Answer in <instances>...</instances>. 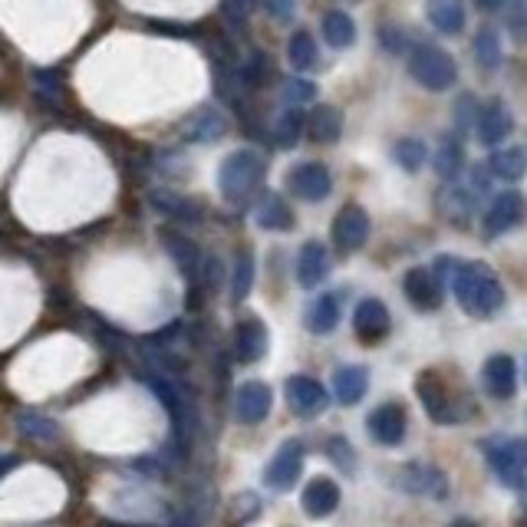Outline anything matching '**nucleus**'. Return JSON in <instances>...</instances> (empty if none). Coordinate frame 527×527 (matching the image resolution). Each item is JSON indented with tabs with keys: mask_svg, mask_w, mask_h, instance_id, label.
I'll return each mask as SVG.
<instances>
[{
	"mask_svg": "<svg viewBox=\"0 0 527 527\" xmlns=\"http://www.w3.org/2000/svg\"><path fill=\"white\" fill-rule=\"evenodd\" d=\"M448 284H452L455 300L462 304V310L472 313V317H481V320L495 317V313L504 307V287L488 264H462L458 261Z\"/></svg>",
	"mask_w": 527,
	"mask_h": 527,
	"instance_id": "1",
	"label": "nucleus"
},
{
	"mask_svg": "<svg viewBox=\"0 0 527 527\" xmlns=\"http://www.w3.org/2000/svg\"><path fill=\"white\" fill-rule=\"evenodd\" d=\"M264 175H267V165L261 155L254 149H238L224 155V162L218 165V192L228 205H244L261 188Z\"/></svg>",
	"mask_w": 527,
	"mask_h": 527,
	"instance_id": "2",
	"label": "nucleus"
},
{
	"mask_svg": "<svg viewBox=\"0 0 527 527\" xmlns=\"http://www.w3.org/2000/svg\"><path fill=\"white\" fill-rule=\"evenodd\" d=\"M409 73H412V80L422 89H429V93H445V89H452L458 80V63L452 53L425 43V47H416L409 53Z\"/></svg>",
	"mask_w": 527,
	"mask_h": 527,
	"instance_id": "3",
	"label": "nucleus"
},
{
	"mask_svg": "<svg viewBox=\"0 0 527 527\" xmlns=\"http://www.w3.org/2000/svg\"><path fill=\"white\" fill-rule=\"evenodd\" d=\"M488 465L501 485L518 488L527 475V442L524 439H504L488 448Z\"/></svg>",
	"mask_w": 527,
	"mask_h": 527,
	"instance_id": "4",
	"label": "nucleus"
},
{
	"mask_svg": "<svg viewBox=\"0 0 527 527\" xmlns=\"http://www.w3.org/2000/svg\"><path fill=\"white\" fill-rule=\"evenodd\" d=\"M287 188L297 198H304V201H310V205H317V201L330 198V192H333V175H330V168L323 165V162H300V165L290 168Z\"/></svg>",
	"mask_w": 527,
	"mask_h": 527,
	"instance_id": "5",
	"label": "nucleus"
},
{
	"mask_svg": "<svg viewBox=\"0 0 527 527\" xmlns=\"http://www.w3.org/2000/svg\"><path fill=\"white\" fill-rule=\"evenodd\" d=\"M399 485L406 488L409 495L435 498V501L448 498V491H452V481H448V475L442 472V468L425 465V462H409L406 468H402Z\"/></svg>",
	"mask_w": 527,
	"mask_h": 527,
	"instance_id": "6",
	"label": "nucleus"
},
{
	"mask_svg": "<svg viewBox=\"0 0 527 527\" xmlns=\"http://www.w3.org/2000/svg\"><path fill=\"white\" fill-rule=\"evenodd\" d=\"M369 238V215L360 205H343L333 218V244L340 254L360 251Z\"/></svg>",
	"mask_w": 527,
	"mask_h": 527,
	"instance_id": "7",
	"label": "nucleus"
},
{
	"mask_svg": "<svg viewBox=\"0 0 527 527\" xmlns=\"http://www.w3.org/2000/svg\"><path fill=\"white\" fill-rule=\"evenodd\" d=\"M524 218H527V198L521 192H501L485 211V234L488 238L508 234L518 228Z\"/></svg>",
	"mask_w": 527,
	"mask_h": 527,
	"instance_id": "8",
	"label": "nucleus"
},
{
	"mask_svg": "<svg viewBox=\"0 0 527 527\" xmlns=\"http://www.w3.org/2000/svg\"><path fill=\"white\" fill-rule=\"evenodd\" d=\"M300 468H304V445H300L297 439H290L277 448V455L271 458V465H267L264 485L274 491L294 488V481L300 478Z\"/></svg>",
	"mask_w": 527,
	"mask_h": 527,
	"instance_id": "9",
	"label": "nucleus"
},
{
	"mask_svg": "<svg viewBox=\"0 0 527 527\" xmlns=\"http://www.w3.org/2000/svg\"><path fill=\"white\" fill-rule=\"evenodd\" d=\"M416 396H419V402L425 406V412H429L432 422H439V425L458 422L455 402H452V396H448V386L442 383L439 373H432V369H429V373H422L416 379Z\"/></svg>",
	"mask_w": 527,
	"mask_h": 527,
	"instance_id": "10",
	"label": "nucleus"
},
{
	"mask_svg": "<svg viewBox=\"0 0 527 527\" xmlns=\"http://www.w3.org/2000/svg\"><path fill=\"white\" fill-rule=\"evenodd\" d=\"M284 396H287V406L297 412L300 419H313L327 409V389H323L317 379L310 376H290L287 386H284Z\"/></svg>",
	"mask_w": 527,
	"mask_h": 527,
	"instance_id": "11",
	"label": "nucleus"
},
{
	"mask_svg": "<svg viewBox=\"0 0 527 527\" xmlns=\"http://www.w3.org/2000/svg\"><path fill=\"white\" fill-rule=\"evenodd\" d=\"M366 429H369V435H373L379 445L396 448V445H402V439H406V429H409L406 409L396 406V402H386V406L373 409V416L366 419Z\"/></svg>",
	"mask_w": 527,
	"mask_h": 527,
	"instance_id": "12",
	"label": "nucleus"
},
{
	"mask_svg": "<svg viewBox=\"0 0 527 527\" xmlns=\"http://www.w3.org/2000/svg\"><path fill=\"white\" fill-rule=\"evenodd\" d=\"M267 350H271V333H267L261 317H248L234 327V356H238L241 363L264 360Z\"/></svg>",
	"mask_w": 527,
	"mask_h": 527,
	"instance_id": "13",
	"label": "nucleus"
},
{
	"mask_svg": "<svg viewBox=\"0 0 527 527\" xmlns=\"http://www.w3.org/2000/svg\"><path fill=\"white\" fill-rule=\"evenodd\" d=\"M274 406V392L267 383H257V379H251V383H244L238 389V399H234V416H238L241 425H257L267 419V412H271Z\"/></svg>",
	"mask_w": 527,
	"mask_h": 527,
	"instance_id": "14",
	"label": "nucleus"
},
{
	"mask_svg": "<svg viewBox=\"0 0 527 527\" xmlns=\"http://www.w3.org/2000/svg\"><path fill=\"white\" fill-rule=\"evenodd\" d=\"M402 290H406L409 304L416 310H439L442 307V280L435 277L429 267H412L402 277Z\"/></svg>",
	"mask_w": 527,
	"mask_h": 527,
	"instance_id": "15",
	"label": "nucleus"
},
{
	"mask_svg": "<svg viewBox=\"0 0 527 527\" xmlns=\"http://www.w3.org/2000/svg\"><path fill=\"white\" fill-rule=\"evenodd\" d=\"M392 327V320H389V310L383 300H376V297H366L356 304L353 310V330L356 336H360L363 343H379L383 336L389 333Z\"/></svg>",
	"mask_w": 527,
	"mask_h": 527,
	"instance_id": "16",
	"label": "nucleus"
},
{
	"mask_svg": "<svg viewBox=\"0 0 527 527\" xmlns=\"http://www.w3.org/2000/svg\"><path fill=\"white\" fill-rule=\"evenodd\" d=\"M481 383H485L488 396L495 399H511L518 392V363L508 353H495L481 369Z\"/></svg>",
	"mask_w": 527,
	"mask_h": 527,
	"instance_id": "17",
	"label": "nucleus"
},
{
	"mask_svg": "<svg viewBox=\"0 0 527 527\" xmlns=\"http://www.w3.org/2000/svg\"><path fill=\"white\" fill-rule=\"evenodd\" d=\"M300 504H304V511L310 518H330V514L340 508V485L323 475L310 478L304 495H300Z\"/></svg>",
	"mask_w": 527,
	"mask_h": 527,
	"instance_id": "18",
	"label": "nucleus"
},
{
	"mask_svg": "<svg viewBox=\"0 0 527 527\" xmlns=\"http://www.w3.org/2000/svg\"><path fill=\"white\" fill-rule=\"evenodd\" d=\"M159 238L165 244V251L172 254V261L178 264V271L185 274L188 284H198V277H201V251H198V244L188 241L185 234H178L172 228H165Z\"/></svg>",
	"mask_w": 527,
	"mask_h": 527,
	"instance_id": "19",
	"label": "nucleus"
},
{
	"mask_svg": "<svg viewBox=\"0 0 527 527\" xmlns=\"http://www.w3.org/2000/svg\"><path fill=\"white\" fill-rule=\"evenodd\" d=\"M330 274V254L323 248L320 241H307L304 248H300L297 257V284L304 290H313L317 284H323Z\"/></svg>",
	"mask_w": 527,
	"mask_h": 527,
	"instance_id": "20",
	"label": "nucleus"
},
{
	"mask_svg": "<svg viewBox=\"0 0 527 527\" xmlns=\"http://www.w3.org/2000/svg\"><path fill=\"white\" fill-rule=\"evenodd\" d=\"M511 129H514V116H511V109L501 103V99H495V103H488L485 109H481L478 139L485 145H501L504 139L511 136Z\"/></svg>",
	"mask_w": 527,
	"mask_h": 527,
	"instance_id": "21",
	"label": "nucleus"
},
{
	"mask_svg": "<svg viewBox=\"0 0 527 527\" xmlns=\"http://www.w3.org/2000/svg\"><path fill=\"white\" fill-rule=\"evenodd\" d=\"M304 132L313 142L330 145L343 136V112L336 106H317L310 109V116L304 119Z\"/></svg>",
	"mask_w": 527,
	"mask_h": 527,
	"instance_id": "22",
	"label": "nucleus"
},
{
	"mask_svg": "<svg viewBox=\"0 0 527 527\" xmlns=\"http://www.w3.org/2000/svg\"><path fill=\"white\" fill-rule=\"evenodd\" d=\"M369 386V373L363 366H340L333 373V396L340 406H356L366 396Z\"/></svg>",
	"mask_w": 527,
	"mask_h": 527,
	"instance_id": "23",
	"label": "nucleus"
},
{
	"mask_svg": "<svg viewBox=\"0 0 527 527\" xmlns=\"http://www.w3.org/2000/svg\"><path fill=\"white\" fill-rule=\"evenodd\" d=\"M425 14H429V24L448 33V37H455V33L465 30V4L462 0H429L425 4Z\"/></svg>",
	"mask_w": 527,
	"mask_h": 527,
	"instance_id": "24",
	"label": "nucleus"
},
{
	"mask_svg": "<svg viewBox=\"0 0 527 527\" xmlns=\"http://www.w3.org/2000/svg\"><path fill=\"white\" fill-rule=\"evenodd\" d=\"M304 320H307V330L310 333H317V336L333 333L336 323H340V297H336V294H320L310 304Z\"/></svg>",
	"mask_w": 527,
	"mask_h": 527,
	"instance_id": "25",
	"label": "nucleus"
},
{
	"mask_svg": "<svg viewBox=\"0 0 527 527\" xmlns=\"http://www.w3.org/2000/svg\"><path fill=\"white\" fill-rule=\"evenodd\" d=\"M257 224H261L264 231H294V211L280 195H267L261 205L254 211Z\"/></svg>",
	"mask_w": 527,
	"mask_h": 527,
	"instance_id": "26",
	"label": "nucleus"
},
{
	"mask_svg": "<svg viewBox=\"0 0 527 527\" xmlns=\"http://www.w3.org/2000/svg\"><path fill=\"white\" fill-rule=\"evenodd\" d=\"M439 211L445 221H452L455 228H468V221L475 215V198L465 188H445L439 195Z\"/></svg>",
	"mask_w": 527,
	"mask_h": 527,
	"instance_id": "27",
	"label": "nucleus"
},
{
	"mask_svg": "<svg viewBox=\"0 0 527 527\" xmlns=\"http://www.w3.org/2000/svg\"><path fill=\"white\" fill-rule=\"evenodd\" d=\"M323 40L330 43L333 50H350L356 43V24L346 10H330L323 14Z\"/></svg>",
	"mask_w": 527,
	"mask_h": 527,
	"instance_id": "28",
	"label": "nucleus"
},
{
	"mask_svg": "<svg viewBox=\"0 0 527 527\" xmlns=\"http://www.w3.org/2000/svg\"><path fill=\"white\" fill-rule=\"evenodd\" d=\"M491 175L501 178V182H521L527 175V152L524 149H498L491 155Z\"/></svg>",
	"mask_w": 527,
	"mask_h": 527,
	"instance_id": "29",
	"label": "nucleus"
},
{
	"mask_svg": "<svg viewBox=\"0 0 527 527\" xmlns=\"http://www.w3.org/2000/svg\"><path fill=\"white\" fill-rule=\"evenodd\" d=\"M287 60L294 70H313L320 60V50H317V40H313L310 30H297L294 37L287 43Z\"/></svg>",
	"mask_w": 527,
	"mask_h": 527,
	"instance_id": "30",
	"label": "nucleus"
},
{
	"mask_svg": "<svg viewBox=\"0 0 527 527\" xmlns=\"http://www.w3.org/2000/svg\"><path fill=\"white\" fill-rule=\"evenodd\" d=\"M221 129H224V119L218 116V112L201 109V112H195V116L185 122L182 132H185L188 142H215L221 136Z\"/></svg>",
	"mask_w": 527,
	"mask_h": 527,
	"instance_id": "31",
	"label": "nucleus"
},
{
	"mask_svg": "<svg viewBox=\"0 0 527 527\" xmlns=\"http://www.w3.org/2000/svg\"><path fill=\"white\" fill-rule=\"evenodd\" d=\"M152 205L159 211H165V215H175L178 221H201V215H205V208L195 205L192 198H182L175 192H155Z\"/></svg>",
	"mask_w": 527,
	"mask_h": 527,
	"instance_id": "32",
	"label": "nucleus"
},
{
	"mask_svg": "<svg viewBox=\"0 0 527 527\" xmlns=\"http://www.w3.org/2000/svg\"><path fill=\"white\" fill-rule=\"evenodd\" d=\"M304 119H307V112H300L297 106H287L284 112H280L277 129H274L280 149H294V145L300 142V136H304Z\"/></svg>",
	"mask_w": 527,
	"mask_h": 527,
	"instance_id": "33",
	"label": "nucleus"
},
{
	"mask_svg": "<svg viewBox=\"0 0 527 527\" xmlns=\"http://www.w3.org/2000/svg\"><path fill=\"white\" fill-rule=\"evenodd\" d=\"M462 165H465L462 142H458L455 136H445L439 152H435V172H439V178H455L458 172H462Z\"/></svg>",
	"mask_w": 527,
	"mask_h": 527,
	"instance_id": "34",
	"label": "nucleus"
},
{
	"mask_svg": "<svg viewBox=\"0 0 527 527\" xmlns=\"http://www.w3.org/2000/svg\"><path fill=\"white\" fill-rule=\"evenodd\" d=\"M392 159L406 168V172H419L425 159H429V149H425L422 139H399L396 145H392Z\"/></svg>",
	"mask_w": 527,
	"mask_h": 527,
	"instance_id": "35",
	"label": "nucleus"
},
{
	"mask_svg": "<svg viewBox=\"0 0 527 527\" xmlns=\"http://www.w3.org/2000/svg\"><path fill=\"white\" fill-rule=\"evenodd\" d=\"M475 56H478V63L485 66V70H495V66H501V37H498L495 27L478 30V37H475Z\"/></svg>",
	"mask_w": 527,
	"mask_h": 527,
	"instance_id": "36",
	"label": "nucleus"
},
{
	"mask_svg": "<svg viewBox=\"0 0 527 527\" xmlns=\"http://www.w3.org/2000/svg\"><path fill=\"white\" fill-rule=\"evenodd\" d=\"M254 287V257L251 254H241L238 264H234V277H231V297L234 300H244L251 294Z\"/></svg>",
	"mask_w": 527,
	"mask_h": 527,
	"instance_id": "37",
	"label": "nucleus"
},
{
	"mask_svg": "<svg viewBox=\"0 0 527 527\" xmlns=\"http://www.w3.org/2000/svg\"><path fill=\"white\" fill-rule=\"evenodd\" d=\"M17 425L30 435V439H37V442H56V435H60V425H56L53 419L33 416V412H27V416H20Z\"/></svg>",
	"mask_w": 527,
	"mask_h": 527,
	"instance_id": "38",
	"label": "nucleus"
},
{
	"mask_svg": "<svg viewBox=\"0 0 527 527\" xmlns=\"http://www.w3.org/2000/svg\"><path fill=\"white\" fill-rule=\"evenodd\" d=\"M251 10H254V0H221V14L228 20V27L234 30H244Z\"/></svg>",
	"mask_w": 527,
	"mask_h": 527,
	"instance_id": "39",
	"label": "nucleus"
},
{
	"mask_svg": "<svg viewBox=\"0 0 527 527\" xmlns=\"http://www.w3.org/2000/svg\"><path fill=\"white\" fill-rule=\"evenodd\" d=\"M280 96H284L287 106H304L317 96V86H313L310 80H287L284 89H280Z\"/></svg>",
	"mask_w": 527,
	"mask_h": 527,
	"instance_id": "40",
	"label": "nucleus"
},
{
	"mask_svg": "<svg viewBox=\"0 0 527 527\" xmlns=\"http://www.w3.org/2000/svg\"><path fill=\"white\" fill-rule=\"evenodd\" d=\"M508 27L521 43H527V4L524 0H514V4L508 7Z\"/></svg>",
	"mask_w": 527,
	"mask_h": 527,
	"instance_id": "41",
	"label": "nucleus"
},
{
	"mask_svg": "<svg viewBox=\"0 0 527 527\" xmlns=\"http://www.w3.org/2000/svg\"><path fill=\"white\" fill-rule=\"evenodd\" d=\"M264 7L274 20H280V24H287V20L297 14V0H264Z\"/></svg>",
	"mask_w": 527,
	"mask_h": 527,
	"instance_id": "42",
	"label": "nucleus"
},
{
	"mask_svg": "<svg viewBox=\"0 0 527 527\" xmlns=\"http://www.w3.org/2000/svg\"><path fill=\"white\" fill-rule=\"evenodd\" d=\"M327 452H330V458H336V462H340V468H346V472H353V448L346 445V439H340V435H336Z\"/></svg>",
	"mask_w": 527,
	"mask_h": 527,
	"instance_id": "43",
	"label": "nucleus"
},
{
	"mask_svg": "<svg viewBox=\"0 0 527 527\" xmlns=\"http://www.w3.org/2000/svg\"><path fill=\"white\" fill-rule=\"evenodd\" d=\"M508 0H475V7L478 10H485V14H495V10H501Z\"/></svg>",
	"mask_w": 527,
	"mask_h": 527,
	"instance_id": "44",
	"label": "nucleus"
},
{
	"mask_svg": "<svg viewBox=\"0 0 527 527\" xmlns=\"http://www.w3.org/2000/svg\"><path fill=\"white\" fill-rule=\"evenodd\" d=\"M448 527H478V524H475L472 518H455V521L448 524Z\"/></svg>",
	"mask_w": 527,
	"mask_h": 527,
	"instance_id": "45",
	"label": "nucleus"
},
{
	"mask_svg": "<svg viewBox=\"0 0 527 527\" xmlns=\"http://www.w3.org/2000/svg\"><path fill=\"white\" fill-rule=\"evenodd\" d=\"M524 376H527V369H524Z\"/></svg>",
	"mask_w": 527,
	"mask_h": 527,
	"instance_id": "46",
	"label": "nucleus"
},
{
	"mask_svg": "<svg viewBox=\"0 0 527 527\" xmlns=\"http://www.w3.org/2000/svg\"><path fill=\"white\" fill-rule=\"evenodd\" d=\"M524 527H527V524H524Z\"/></svg>",
	"mask_w": 527,
	"mask_h": 527,
	"instance_id": "47",
	"label": "nucleus"
}]
</instances>
